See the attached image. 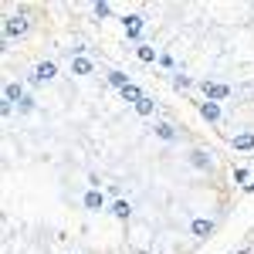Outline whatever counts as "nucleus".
I'll use <instances>...</instances> for the list:
<instances>
[{"mask_svg": "<svg viewBox=\"0 0 254 254\" xmlns=\"http://www.w3.org/2000/svg\"><path fill=\"white\" fill-rule=\"evenodd\" d=\"M34 75H38L41 85L55 81V78H58V61H38V64H34Z\"/></svg>", "mask_w": 254, "mask_h": 254, "instance_id": "6e6552de", "label": "nucleus"}, {"mask_svg": "<svg viewBox=\"0 0 254 254\" xmlns=\"http://www.w3.org/2000/svg\"><path fill=\"white\" fill-rule=\"evenodd\" d=\"M132 254H149V251H146V248H136V251H132Z\"/></svg>", "mask_w": 254, "mask_h": 254, "instance_id": "a878e982", "label": "nucleus"}, {"mask_svg": "<svg viewBox=\"0 0 254 254\" xmlns=\"http://www.w3.org/2000/svg\"><path fill=\"white\" fill-rule=\"evenodd\" d=\"M159 55H163V51H159L156 44H146V41L136 48V58L142 61V64H159Z\"/></svg>", "mask_w": 254, "mask_h": 254, "instance_id": "9b49d317", "label": "nucleus"}, {"mask_svg": "<svg viewBox=\"0 0 254 254\" xmlns=\"http://www.w3.org/2000/svg\"><path fill=\"white\" fill-rule=\"evenodd\" d=\"M156 109H159V102H156L153 95H146V98L136 105V116H139V119H153V116H156Z\"/></svg>", "mask_w": 254, "mask_h": 254, "instance_id": "dca6fc26", "label": "nucleus"}, {"mask_svg": "<svg viewBox=\"0 0 254 254\" xmlns=\"http://www.w3.org/2000/svg\"><path fill=\"white\" fill-rule=\"evenodd\" d=\"M105 196L109 200H122V183H105Z\"/></svg>", "mask_w": 254, "mask_h": 254, "instance_id": "5701e85b", "label": "nucleus"}, {"mask_svg": "<svg viewBox=\"0 0 254 254\" xmlns=\"http://www.w3.org/2000/svg\"><path fill=\"white\" fill-rule=\"evenodd\" d=\"M231 180H234V183H241V187H248V180H251V173H248L244 166H234V173H231Z\"/></svg>", "mask_w": 254, "mask_h": 254, "instance_id": "4be33fe9", "label": "nucleus"}, {"mask_svg": "<svg viewBox=\"0 0 254 254\" xmlns=\"http://www.w3.org/2000/svg\"><path fill=\"white\" fill-rule=\"evenodd\" d=\"M92 71H95L92 58H71V75H92Z\"/></svg>", "mask_w": 254, "mask_h": 254, "instance_id": "a211bd4d", "label": "nucleus"}, {"mask_svg": "<svg viewBox=\"0 0 254 254\" xmlns=\"http://www.w3.org/2000/svg\"><path fill=\"white\" fill-rule=\"evenodd\" d=\"M159 68H163V71H170V75L176 71V58L170 55V51H163V55H159Z\"/></svg>", "mask_w": 254, "mask_h": 254, "instance_id": "412c9836", "label": "nucleus"}, {"mask_svg": "<svg viewBox=\"0 0 254 254\" xmlns=\"http://www.w3.org/2000/svg\"><path fill=\"white\" fill-rule=\"evenodd\" d=\"M81 203H85V210L102 214V210H105V193H102V190H88V193L81 196Z\"/></svg>", "mask_w": 254, "mask_h": 254, "instance_id": "9d476101", "label": "nucleus"}, {"mask_svg": "<svg viewBox=\"0 0 254 254\" xmlns=\"http://www.w3.org/2000/svg\"><path fill=\"white\" fill-rule=\"evenodd\" d=\"M190 166L200 170V173H214L217 159H214V153H207L203 146H193V149H190Z\"/></svg>", "mask_w": 254, "mask_h": 254, "instance_id": "20e7f679", "label": "nucleus"}, {"mask_svg": "<svg viewBox=\"0 0 254 254\" xmlns=\"http://www.w3.org/2000/svg\"><path fill=\"white\" fill-rule=\"evenodd\" d=\"M170 81H173L176 92H187V88H193V78H190V75H187L183 68H176L173 75H170Z\"/></svg>", "mask_w": 254, "mask_h": 254, "instance_id": "f3484780", "label": "nucleus"}, {"mask_svg": "<svg viewBox=\"0 0 254 254\" xmlns=\"http://www.w3.org/2000/svg\"><path fill=\"white\" fill-rule=\"evenodd\" d=\"M196 112H200L203 122H210V126H220V119H224L220 102H210V98H200V102H196Z\"/></svg>", "mask_w": 254, "mask_h": 254, "instance_id": "39448f33", "label": "nucleus"}, {"mask_svg": "<svg viewBox=\"0 0 254 254\" xmlns=\"http://www.w3.org/2000/svg\"><path fill=\"white\" fill-rule=\"evenodd\" d=\"M190 234H193L196 241L214 237L217 234V220H210V217H193V220H190Z\"/></svg>", "mask_w": 254, "mask_h": 254, "instance_id": "0eeeda50", "label": "nucleus"}, {"mask_svg": "<svg viewBox=\"0 0 254 254\" xmlns=\"http://www.w3.org/2000/svg\"><path fill=\"white\" fill-rule=\"evenodd\" d=\"M153 132H156V139H163V142H180V126L176 122H170V119H156L153 122Z\"/></svg>", "mask_w": 254, "mask_h": 254, "instance_id": "423d86ee", "label": "nucleus"}, {"mask_svg": "<svg viewBox=\"0 0 254 254\" xmlns=\"http://www.w3.org/2000/svg\"><path fill=\"white\" fill-rule=\"evenodd\" d=\"M112 10H116V7H112V3H105V0L92 3V14H95L98 20H109V17H112Z\"/></svg>", "mask_w": 254, "mask_h": 254, "instance_id": "aec40b11", "label": "nucleus"}, {"mask_svg": "<svg viewBox=\"0 0 254 254\" xmlns=\"http://www.w3.org/2000/svg\"><path fill=\"white\" fill-rule=\"evenodd\" d=\"M122 31H126V41H132V44H142V31H146V17L139 14V10H132V14H126L122 17Z\"/></svg>", "mask_w": 254, "mask_h": 254, "instance_id": "f03ea898", "label": "nucleus"}, {"mask_svg": "<svg viewBox=\"0 0 254 254\" xmlns=\"http://www.w3.org/2000/svg\"><path fill=\"white\" fill-rule=\"evenodd\" d=\"M234 254H251V251H248V248H241V251H234Z\"/></svg>", "mask_w": 254, "mask_h": 254, "instance_id": "bb28decb", "label": "nucleus"}, {"mask_svg": "<svg viewBox=\"0 0 254 254\" xmlns=\"http://www.w3.org/2000/svg\"><path fill=\"white\" fill-rule=\"evenodd\" d=\"M231 146H234V149H241V153H248V149H254V132H251V129H244V132H237V136H231Z\"/></svg>", "mask_w": 254, "mask_h": 254, "instance_id": "2eb2a0df", "label": "nucleus"}, {"mask_svg": "<svg viewBox=\"0 0 254 254\" xmlns=\"http://www.w3.org/2000/svg\"><path fill=\"white\" fill-rule=\"evenodd\" d=\"M27 95V88L20 85V81H7L3 85V102H10V105H20V98Z\"/></svg>", "mask_w": 254, "mask_h": 254, "instance_id": "f8f14e48", "label": "nucleus"}, {"mask_svg": "<svg viewBox=\"0 0 254 254\" xmlns=\"http://www.w3.org/2000/svg\"><path fill=\"white\" fill-rule=\"evenodd\" d=\"M105 81H109V85H112L116 92H122L126 85H132V78H129V75H126L122 68H109V71H105Z\"/></svg>", "mask_w": 254, "mask_h": 254, "instance_id": "4468645a", "label": "nucleus"}, {"mask_svg": "<svg viewBox=\"0 0 254 254\" xmlns=\"http://www.w3.org/2000/svg\"><path fill=\"white\" fill-rule=\"evenodd\" d=\"M109 214L116 217V220H122V224H129V220H132V203H129L126 196H122V200H112V203H109Z\"/></svg>", "mask_w": 254, "mask_h": 254, "instance_id": "1a4fd4ad", "label": "nucleus"}, {"mask_svg": "<svg viewBox=\"0 0 254 254\" xmlns=\"http://www.w3.org/2000/svg\"><path fill=\"white\" fill-rule=\"evenodd\" d=\"M244 193H254V180H251V183H248V187H244Z\"/></svg>", "mask_w": 254, "mask_h": 254, "instance_id": "393cba45", "label": "nucleus"}, {"mask_svg": "<svg viewBox=\"0 0 254 254\" xmlns=\"http://www.w3.org/2000/svg\"><path fill=\"white\" fill-rule=\"evenodd\" d=\"M200 92H203V98H210V102H227L234 88H231L227 81H210V78H203V81H200Z\"/></svg>", "mask_w": 254, "mask_h": 254, "instance_id": "7ed1b4c3", "label": "nucleus"}, {"mask_svg": "<svg viewBox=\"0 0 254 254\" xmlns=\"http://www.w3.org/2000/svg\"><path fill=\"white\" fill-rule=\"evenodd\" d=\"M27 34H31V14H27V7L10 10V14L3 17V48L10 51V44H14V41H24Z\"/></svg>", "mask_w": 254, "mask_h": 254, "instance_id": "f257e3e1", "label": "nucleus"}, {"mask_svg": "<svg viewBox=\"0 0 254 254\" xmlns=\"http://www.w3.org/2000/svg\"><path fill=\"white\" fill-rule=\"evenodd\" d=\"M71 254H78V251H71Z\"/></svg>", "mask_w": 254, "mask_h": 254, "instance_id": "cd10ccee", "label": "nucleus"}, {"mask_svg": "<svg viewBox=\"0 0 254 254\" xmlns=\"http://www.w3.org/2000/svg\"><path fill=\"white\" fill-rule=\"evenodd\" d=\"M88 190H105V183H102L98 173H88Z\"/></svg>", "mask_w": 254, "mask_h": 254, "instance_id": "b1692460", "label": "nucleus"}, {"mask_svg": "<svg viewBox=\"0 0 254 254\" xmlns=\"http://www.w3.org/2000/svg\"><path fill=\"white\" fill-rule=\"evenodd\" d=\"M119 98H122V102H129V105H132V109H136L139 102H142V98H146V92H142V85H136V81H132V85H126V88H122V92H119Z\"/></svg>", "mask_w": 254, "mask_h": 254, "instance_id": "ddd939ff", "label": "nucleus"}, {"mask_svg": "<svg viewBox=\"0 0 254 254\" xmlns=\"http://www.w3.org/2000/svg\"><path fill=\"white\" fill-rule=\"evenodd\" d=\"M31 112H38V98L27 92V95L20 98V105H17V116H31Z\"/></svg>", "mask_w": 254, "mask_h": 254, "instance_id": "6ab92c4d", "label": "nucleus"}]
</instances>
